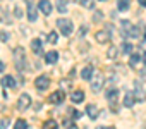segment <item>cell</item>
Instances as JSON below:
<instances>
[{
    "label": "cell",
    "instance_id": "6da1fadb",
    "mask_svg": "<svg viewBox=\"0 0 146 129\" xmlns=\"http://www.w3.org/2000/svg\"><path fill=\"white\" fill-rule=\"evenodd\" d=\"M14 64H16V69L19 72H24L28 60H26V53H24V48L23 47H16L14 48Z\"/></svg>",
    "mask_w": 146,
    "mask_h": 129
},
{
    "label": "cell",
    "instance_id": "7a4b0ae2",
    "mask_svg": "<svg viewBox=\"0 0 146 129\" xmlns=\"http://www.w3.org/2000/svg\"><path fill=\"white\" fill-rule=\"evenodd\" d=\"M103 84H105V76L100 74V72H95L93 78H91V91L93 93H100Z\"/></svg>",
    "mask_w": 146,
    "mask_h": 129
},
{
    "label": "cell",
    "instance_id": "3957f363",
    "mask_svg": "<svg viewBox=\"0 0 146 129\" xmlns=\"http://www.w3.org/2000/svg\"><path fill=\"white\" fill-rule=\"evenodd\" d=\"M57 26H58V29H60V33L64 36H69V35H72V31H74V26H72L70 19H57Z\"/></svg>",
    "mask_w": 146,
    "mask_h": 129
},
{
    "label": "cell",
    "instance_id": "277c9868",
    "mask_svg": "<svg viewBox=\"0 0 146 129\" xmlns=\"http://www.w3.org/2000/svg\"><path fill=\"white\" fill-rule=\"evenodd\" d=\"M35 86H36V90H40V91H45V90L50 86V78H48L46 74H41V76H38V78H36V81H35Z\"/></svg>",
    "mask_w": 146,
    "mask_h": 129
},
{
    "label": "cell",
    "instance_id": "5b68a950",
    "mask_svg": "<svg viewBox=\"0 0 146 129\" xmlns=\"http://www.w3.org/2000/svg\"><path fill=\"white\" fill-rule=\"evenodd\" d=\"M29 105H31V96L28 95V93H23L21 96H19V100H17V110H26V108H29Z\"/></svg>",
    "mask_w": 146,
    "mask_h": 129
},
{
    "label": "cell",
    "instance_id": "8992f818",
    "mask_svg": "<svg viewBox=\"0 0 146 129\" xmlns=\"http://www.w3.org/2000/svg\"><path fill=\"white\" fill-rule=\"evenodd\" d=\"M129 66L132 67V69H136V71H143V60H141V55L139 53H132L131 55V60H129Z\"/></svg>",
    "mask_w": 146,
    "mask_h": 129
},
{
    "label": "cell",
    "instance_id": "52a82bcc",
    "mask_svg": "<svg viewBox=\"0 0 146 129\" xmlns=\"http://www.w3.org/2000/svg\"><path fill=\"white\" fill-rule=\"evenodd\" d=\"M64 100H65V93H64L62 90H58V91H53V93L48 96V102H50V103H55V105L62 103Z\"/></svg>",
    "mask_w": 146,
    "mask_h": 129
},
{
    "label": "cell",
    "instance_id": "ba28073f",
    "mask_svg": "<svg viewBox=\"0 0 146 129\" xmlns=\"http://www.w3.org/2000/svg\"><path fill=\"white\" fill-rule=\"evenodd\" d=\"M134 98H136L137 102H143V100H144V91H143L141 81H136V83H134Z\"/></svg>",
    "mask_w": 146,
    "mask_h": 129
},
{
    "label": "cell",
    "instance_id": "9c48e42d",
    "mask_svg": "<svg viewBox=\"0 0 146 129\" xmlns=\"http://www.w3.org/2000/svg\"><path fill=\"white\" fill-rule=\"evenodd\" d=\"M38 9H40L45 16H50V14H52V4L48 2V0H40V2H38Z\"/></svg>",
    "mask_w": 146,
    "mask_h": 129
},
{
    "label": "cell",
    "instance_id": "30bf717a",
    "mask_svg": "<svg viewBox=\"0 0 146 129\" xmlns=\"http://www.w3.org/2000/svg\"><path fill=\"white\" fill-rule=\"evenodd\" d=\"M28 19H29L31 23H35V21L38 19V9H36V5H33V4H28Z\"/></svg>",
    "mask_w": 146,
    "mask_h": 129
},
{
    "label": "cell",
    "instance_id": "8fae6325",
    "mask_svg": "<svg viewBox=\"0 0 146 129\" xmlns=\"http://www.w3.org/2000/svg\"><path fill=\"white\" fill-rule=\"evenodd\" d=\"M95 38H96V41H98V43H107V41L110 40V33H107L105 29L96 31V33H95Z\"/></svg>",
    "mask_w": 146,
    "mask_h": 129
},
{
    "label": "cell",
    "instance_id": "7c38bea8",
    "mask_svg": "<svg viewBox=\"0 0 146 129\" xmlns=\"http://www.w3.org/2000/svg\"><path fill=\"white\" fill-rule=\"evenodd\" d=\"M31 50L36 53V55H43V47H41V40L40 38H35L31 41Z\"/></svg>",
    "mask_w": 146,
    "mask_h": 129
},
{
    "label": "cell",
    "instance_id": "4fadbf2b",
    "mask_svg": "<svg viewBox=\"0 0 146 129\" xmlns=\"http://www.w3.org/2000/svg\"><path fill=\"white\" fill-rule=\"evenodd\" d=\"M70 100L74 102V103H81V102L84 100V91H81V90L72 91V93H70Z\"/></svg>",
    "mask_w": 146,
    "mask_h": 129
},
{
    "label": "cell",
    "instance_id": "5bb4252c",
    "mask_svg": "<svg viewBox=\"0 0 146 129\" xmlns=\"http://www.w3.org/2000/svg\"><path fill=\"white\" fill-rule=\"evenodd\" d=\"M57 60H58V53L55 50H50V52L45 53V62L46 64H55Z\"/></svg>",
    "mask_w": 146,
    "mask_h": 129
},
{
    "label": "cell",
    "instance_id": "9a60e30c",
    "mask_svg": "<svg viewBox=\"0 0 146 129\" xmlns=\"http://www.w3.org/2000/svg\"><path fill=\"white\" fill-rule=\"evenodd\" d=\"M86 114H88L90 119L95 120V119L98 117V114H100V108H98L96 105H88V107H86Z\"/></svg>",
    "mask_w": 146,
    "mask_h": 129
},
{
    "label": "cell",
    "instance_id": "2e32d148",
    "mask_svg": "<svg viewBox=\"0 0 146 129\" xmlns=\"http://www.w3.org/2000/svg\"><path fill=\"white\" fill-rule=\"evenodd\" d=\"M117 96H119V90H117V88H110V90L107 91V100H108L112 105L117 102Z\"/></svg>",
    "mask_w": 146,
    "mask_h": 129
},
{
    "label": "cell",
    "instance_id": "e0dca14e",
    "mask_svg": "<svg viewBox=\"0 0 146 129\" xmlns=\"http://www.w3.org/2000/svg\"><path fill=\"white\" fill-rule=\"evenodd\" d=\"M120 24H122V31H120V33H122L124 36H129V33H131V29H132V24H131V21L124 19Z\"/></svg>",
    "mask_w": 146,
    "mask_h": 129
},
{
    "label": "cell",
    "instance_id": "ac0fdd59",
    "mask_svg": "<svg viewBox=\"0 0 146 129\" xmlns=\"http://www.w3.org/2000/svg\"><path fill=\"white\" fill-rule=\"evenodd\" d=\"M93 74H95V72H93V67H91V66H86V67L81 71V78H83V79H86V81H88V79H91V78H93Z\"/></svg>",
    "mask_w": 146,
    "mask_h": 129
},
{
    "label": "cell",
    "instance_id": "d6986e66",
    "mask_svg": "<svg viewBox=\"0 0 146 129\" xmlns=\"http://www.w3.org/2000/svg\"><path fill=\"white\" fill-rule=\"evenodd\" d=\"M2 84H4L5 88H16V79H14L12 76H4Z\"/></svg>",
    "mask_w": 146,
    "mask_h": 129
},
{
    "label": "cell",
    "instance_id": "ffe728a7",
    "mask_svg": "<svg viewBox=\"0 0 146 129\" xmlns=\"http://www.w3.org/2000/svg\"><path fill=\"white\" fill-rule=\"evenodd\" d=\"M134 100H136V98H134V93H132V91H127V93H125V98H124V105H125V107H132V105H134Z\"/></svg>",
    "mask_w": 146,
    "mask_h": 129
},
{
    "label": "cell",
    "instance_id": "44dd1931",
    "mask_svg": "<svg viewBox=\"0 0 146 129\" xmlns=\"http://www.w3.org/2000/svg\"><path fill=\"white\" fill-rule=\"evenodd\" d=\"M129 5H131L129 0H117V9H119V11H122V12L129 11Z\"/></svg>",
    "mask_w": 146,
    "mask_h": 129
},
{
    "label": "cell",
    "instance_id": "7402d4cb",
    "mask_svg": "<svg viewBox=\"0 0 146 129\" xmlns=\"http://www.w3.org/2000/svg\"><path fill=\"white\" fill-rule=\"evenodd\" d=\"M57 11L60 14H64L67 11V2H65V0H57Z\"/></svg>",
    "mask_w": 146,
    "mask_h": 129
},
{
    "label": "cell",
    "instance_id": "603a6c76",
    "mask_svg": "<svg viewBox=\"0 0 146 129\" xmlns=\"http://www.w3.org/2000/svg\"><path fill=\"white\" fill-rule=\"evenodd\" d=\"M119 50H120L122 53H132V45L125 41V43H122V45H120V48H119Z\"/></svg>",
    "mask_w": 146,
    "mask_h": 129
},
{
    "label": "cell",
    "instance_id": "cb8c5ba5",
    "mask_svg": "<svg viewBox=\"0 0 146 129\" xmlns=\"http://www.w3.org/2000/svg\"><path fill=\"white\" fill-rule=\"evenodd\" d=\"M14 129H28V122L24 119H17L14 124Z\"/></svg>",
    "mask_w": 146,
    "mask_h": 129
},
{
    "label": "cell",
    "instance_id": "d4e9b609",
    "mask_svg": "<svg viewBox=\"0 0 146 129\" xmlns=\"http://www.w3.org/2000/svg\"><path fill=\"white\" fill-rule=\"evenodd\" d=\"M67 112L70 114V119H74V120H78V119H81V112H78L76 108H67Z\"/></svg>",
    "mask_w": 146,
    "mask_h": 129
},
{
    "label": "cell",
    "instance_id": "484cf974",
    "mask_svg": "<svg viewBox=\"0 0 146 129\" xmlns=\"http://www.w3.org/2000/svg\"><path fill=\"white\" fill-rule=\"evenodd\" d=\"M117 52H119L117 47H110L108 52H107V57H108V59H115V57H117Z\"/></svg>",
    "mask_w": 146,
    "mask_h": 129
},
{
    "label": "cell",
    "instance_id": "4316f807",
    "mask_svg": "<svg viewBox=\"0 0 146 129\" xmlns=\"http://www.w3.org/2000/svg\"><path fill=\"white\" fill-rule=\"evenodd\" d=\"M57 127H58V126H57V122H55V120H52V119H50V120H46V122L43 124V129H57Z\"/></svg>",
    "mask_w": 146,
    "mask_h": 129
},
{
    "label": "cell",
    "instance_id": "83f0119b",
    "mask_svg": "<svg viewBox=\"0 0 146 129\" xmlns=\"http://www.w3.org/2000/svg\"><path fill=\"white\" fill-rule=\"evenodd\" d=\"M46 41H48V43H52V45H53V43H57V33H53V31H52V33H48Z\"/></svg>",
    "mask_w": 146,
    "mask_h": 129
},
{
    "label": "cell",
    "instance_id": "f1b7e54d",
    "mask_svg": "<svg viewBox=\"0 0 146 129\" xmlns=\"http://www.w3.org/2000/svg\"><path fill=\"white\" fill-rule=\"evenodd\" d=\"M64 126H65L67 129H78V127H76V124L72 122L70 119H64Z\"/></svg>",
    "mask_w": 146,
    "mask_h": 129
},
{
    "label": "cell",
    "instance_id": "f546056e",
    "mask_svg": "<svg viewBox=\"0 0 146 129\" xmlns=\"http://www.w3.org/2000/svg\"><path fill=\"white\" fill-rule=\"evenodd\" d=\"M129 36H131V38H139V28H137V26H132Z\"/></svg>",
    "mask_w": 146,
    "mask_h": 129
},
{
    "label": "cell",
    "instance_id": "4dcf8cb0",
    "mask_svg": "<svg viewBox=\"0 0 146 129\" xmlns=\"http://www.w3.org/2000/svg\"><path fill=\"white\" fill-rule=\"evenodd\" d=\"M102 19H103V14H102L100 11H96V12L93 14V21H95V23H100Z\"/></svg>",
    "mask_w": 146,
    "mask_h": 129
},
{
    "label": "cell",
    "instance_id": "1f68e13d",
    "mask_svg": "<svg viewBox=\"0 0 146 129\" xmlns=\"http://www.w3.org/2000/svg\"><path fill=\"white\" fill-rule=\"evenodd\" d=\"M81 5L86 7V9H91L93 7V0H81Z\"/></svg>",
    "mask_w": 146,
    "mask_h": 129
},
{
    "label": "cell",
    "instance_id": "d6a6232c",
    "mask_svg": "<svg viewBox=\"0 0 146 129\" xmlns=\"http://www.w3.org/2000/svg\"><path fill=\"white\" fill-rule=\"evenodd\" d=\"M0 40H2V41H7V40H9V35H7L5 31H0Z\"/></svg>",
    "mask_w": 146,
    "mask_h": 129
},
{
    "label": "cell",
    "instance_id": "836d02e7",
    "mask_svg": "<svg viewBox=\"0 0 146 129\" xmlns=\"http://www.w3.org/2000/svg\"><path fill=\"white\" fill-rule=\"evenodd\" d=\"M139 55H141V60H143V64L146 66V52H144V50H141V52H139Z\"/></svg>",
    "mask_w": 146,
    "mask_h": 129
},
{
    "label": "cell",
    "instance_id": "e575fe53",
    "mask_svg": "<svg viewBox=\"0 0 146 129\" xmlns=\"http://www.w3.org/2000/svg\"><path fill=\"white\" fill-rule=\"evenodd\" d=\"M86 29H88L86 26H81V29H79V36H84V35H86Z\"/></svg>",
    "mask_w": 146,
    "mask_h": 129
},
{
    "label": "cell",
    "instance_id": "d590c367",
    "mask_svg": "<svg viewBox=\"0 0 146 129\" xmlns=\"http://www.w3.org/2000/svg\"><path fill=\"white\" fill-rule=\"evenodd\" d=\"M69 84H70V83H69V81H60V86H62V88H67V86H69Z\"/></svg>",
    "mask_w": 146,
    "mask_h": 129
},
{
    "label": "cell",
    "instance_id": "8d00e7d4",
    "mask_svg": "<svg viewBox=\"0 0 146 129\" xmlns=\"http://www.w3.org/2000/svg\"><path fill=\"white\" fill-rule=\"evenodd\" d=\"M96 129H115V127H113V126H108V127H105V126H98Z\"/></svg>",
    "mask_w": 146,
    "mask_h": 129
},
{
    "label": "cell",
    "instance_id": "74e56055",
    "mask_svg": "<svg viewBox=\"0 0 146 129\" xmlns=\"http://www.w3.org/2000/svg\"><path fill=\"white\" fill-rule=\"evenodd\" d=\"M137 2H139L141 7H146V0H137Z\"/></svg>",
    "mask_w": 146,
    "mask_h": 129
},
{
    "label": "cell",
    "instance_id": "f35d334b",
    "mask_svg": "<svg viewBox=\"0 0 146 129\" xmlns=\"http://www.w3.org/2000/svg\"><path fill=\"white\" fill-rule=\"evenodd\" d=\"M7 124H9V120H7V119H4V120H2V127H5Z\"/></svg>",
    "mask_w": 146,
    "mask_h": 129
},
{
    "label": "cell",
    "instance_id": "ab89813d",
    "mask_svg": "<svg viewBox=\"0 0 146 129\" xmlns=\"http://www.w3.org/2000/svg\"><path fill=\"white\" fill-rule=\"evenodd\" d=\"M144 129H146V124H144Z\"/></svg>",
    "mask_w": 146,
    "mask_h": 129
}]
</instances>
